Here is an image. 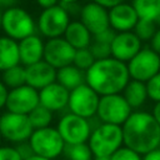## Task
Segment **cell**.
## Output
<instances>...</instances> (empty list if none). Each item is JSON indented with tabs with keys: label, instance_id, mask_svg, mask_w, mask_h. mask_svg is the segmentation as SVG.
<instances>
[{
	"label": "cell",
	"instance_id": "b9f144b4",
	"mask_svg": "<svg viewBox=\"0 0 160 160\" xmlns=\"http://www.w3.org/2000/svg\"><path fill=\"white\" fill-rule=\"evenodd\" d=\"M25 160H50V159H46V158H42V156H40V155H31L30 158H28V159H25Z\"/></svg>",
	"mask_w": 160,
	"mask_h": 160
},
{
	"label": "cell",
	"instance_id": "7402d4cb",
	"mask_svg": "<svg viewBox=\"0 0 160 160\" xmlns=\"http://www.w3.org/2000/svg\"><path fill=\"white\" fill-rule=\"evenodd\" d=\"M56 81L66 88L69 91L86 82L85 71L75 66L74 64L62 66L56 70Z\"/></svg>",
	"mask_w": 160,
	"mask_h": 160
},
{
	"label": "cell",
	"instance_id": "e0dca14e",
	"mask_svg": "<svg viewBox=\"0 0 160 160\" xmlns=\"http://www.w3.org/2000/svg\"><path fill=\"white\" fill-rule=\"evenodd\" d=\"M69 96H70V91L58 81H54L50 85L39 90L40 105L45 106L52 112L61 111L65 108H68Z\"/></svg>",
	"mask_w": 160,
	"mask_h": 160
},
{
	"label": "cell",
	"instance_id": "2e32d148",
	"mask_svg": "<svg viewBox=\"0 0 160 160\" xmlns=\"http://www.w3.org/2000/svg\"><path fill=\"white\" fill-rule=\"evenodd\" d=\"M138 21H139V16H138L132 4L122 1V2L112 6L111 9H109L110 28L115 32L132 31Z\"/></svg>",
	"mask_w": 160,
	"mask_h": 160
},
{
	"label": "cell",
	"instance_id": "4fadbf2b",
	"mask_svg": "<svg viewBox=\"0 0 160 160\" xmlns=\"http://www.w3.org/2000/svg\"><path fill=\"white\" fill-rule=\"evenodd\" d=\"M76 49L64 38L48 39L44 48V60L56 70L74 62Z\"/></svg>",
	"mask_w": 160,
	"mask_h": 160
},
{
	"label": "cell",
	"instance_id": "6da1fadb",
	"mask_svg": "<svg viewBox=\"0 0 160 160\" xmlns=\"http://www.w3.org/2000/svg\"><path fill=\"white\" fill-rule=\"evenodd\" d=\"M121 129L124 145L140 155L160 148V125L151 112L132 111Z\"/></svg>",
	"mask_w": 160,
	"mask_h": 160
},
{
	"label": "cell",
	"instance_id": "8d00e7d4",
	"mask_svg": "<svg viewBox=\"0 0 160 160\" xmlns=\"http://www.w3.org/2000/svg\"><path fill=\"white\" fill-rule=\"evenodd\" d=\"M91 1L99 4V5H101V6H104L105 9L109 10V9H111L112 6H115V5L120 4V2H122L124 0H91Z\"/></svg>",
	"mask_w": 160,
	"mask_h": 160
},
{
	"label": "cell",
	"instance_id": "ee69618b",
	"mask_svg": "<svg viewBox=\"0 0 160 160\" xmlns=\"http://www.w3.org/2000/svg\"><path fill=\"white\" fill-rule=\"evenodd\" d=\"M79 0H60V2H78Z\"/></svg>",
	"mask_w": 160,
	"mask_h": 160
},
{
	"label": "cell",
	"instance_id": "52a82bcc",
	"mask_svg": "<svg viewBox=\"0 0 160 160\" xmlns=\"http://www.w3.org/2000/svg\"><path fill=\"white\" fill-rule=\"evenodd\" d=\"M70 15L60 5L42 9L36 20L38 31L46 39L60 38L64 35L68 25L70 24Z\"/></svg>",
	"mask_w": 160,
	"mask_h": 160
},
{
	"label": "cell",
	"instance_id": "74e56055",
	"mask_svg": "<svg viewBox=\"0 0 160 160\" xmlns=\"http://www.w3.org/2000/svg\"><path fill=\"white\" fill-rule=\"evenodd\" d=\"M142 160H160V148H156L142 155Z\"/></svg>",
	"mask_w": 160,
	"mask_h": 160
},
{
	"label": "cell",
	"instance_id": "d4e9b609",
	"mask_svg": "<svg viewBox=\"0 0 160 160\" xmlns=\"http://www.w3.org/2000/svg\"><path fill=\"white\" fill-rule=\"evenodd\" d=\"M131 4L139 19L156 22L160 18V0H132Z\"/></svg>",
	"mask_w": 160,
	"mask_h": 160
},
{
	"label": "cell",
	"instance_id": "3957f363",
	"mask_svg": "<svg viewBox=\"0 0 160 160\" xmlns=\"http://www.w3.org/2000/svg\"><path fill=\"white\" fill-rule=\"evenodd\" d=\"M92 156H111L124 145L122 129L120 125L100 122L92 129L88 140Z\"/></svg>",
	"mask_w": 160,
	"mask_h": 160
},
{
	"label": "cell",
	"instance_id": "7a4b0ae2",
	"mask_svg": "<svg viewBox=\"0 0 160 160\" xmlns=\"http://www.w3.org/2000/svg\"><path fill=\"white\" fill-rule=\"evenodd\" d=\"M86 84L100 96L122 92L130 80L126 62L112 56L95 60L85 71Z\"/></svg>",
	"mask_w": 160,
	"mask_h": 160
},
{
	"label": "cell",
	"instance_id": "d590c367",
	"mask_svg": "<svg viewBox=\"0 0 160 160\" xmlns=\"http://www.w3.org/2000/svg\"><path fill=\"white\" fill-rule=\"evenodd\" d=\"M8 92H9V89H8L6 85L0 80V110H1L2 108H5V105H6Z\"/></svg>",
	"mask_w": 160,
	"mask_h": 160
},
{
	"label": "cell",
	"instance_id": "f35d334b",
	"mask_svg": "<svg viewBox=\"0 0 160 160\" xmlns=\"http://www.w3.org/2000/svg\"><path fill=\"white\" fill-rule=\"evenodd\" d=\"M35 1L41 9H48V8H51V6L60 4V0H35Z\"/></svg>",
	"mask_w": 160,
	"mask_h": 160
},
{
	"label": "cell",
	"instance_id": "603a6c76",
	"mask_svg": "<svg viewBox=\"0 0 160 160\" xmlns=\"http://www.w3.org/2000/svg\"><path fill=\"white\" fill-rule=\"evenodd\" d=\"M122 95L132 110H139L149 99L146 84L132 79L126 84L125 89L122 90Z\"/></svg>",
	"mask_w": 160,
	"mask_h": 160
},
{
	"label": "cell",
	"instance_id": "ffe728a7",
	"mask_svg": "<svg viewBox=\"0 0 160 160\" xmlns=\"http://www.w3.org/2000/svg\"><path fill=\"white\" fill-rule=\"evenodd\" d=\"M76 50L89 48L92 40L91 32L80 20H71L62 35Z\"/></svg>",
	"mask_w": 160,
	"mask_h": 160
},
{
	"label": "cell",
	"instance_id": "f546056e",
	"mask_svg": "<svg viewBox=\"0 0 160 160\" xmlns=\"http://www.w3.org/2000/svg\"><path fill=\"white\" fill-rule=\"evenodd\" d=\"M95 58L91 52V50L89 48H84V49H78L75 51V56H74V65L78 66L79 69L86 71L94 62H95Z\"/></svg>",
	"mask_w": 160,
	"mask_h": 160
},
{
	"label": "cell",
	"instance_id": "7bdbcfd3",
	"mask_svg": "<svg viewBox=\"0 0 160 160\" xmlns=\"http://www.w3.org/2000/svg\"><path fill=\"white\" fill-rule=\"evenodd\" d=\"M92 160H110V156H95Z\"/></svg>",
	"mask_w": 160,
	"mask_h": 160
},
{
	"label": "cell",
	"instance_id": "484cf974",
	"mask_svg": "<svg viewBox=\"0 0 160 160\" xmlns=\"http://www.w3.org/2000/svg\"><path fill=\"white\" fill-rule=\"evenodd\" d=\"M1 81L6 85L8 89H15L26 84V69L24 65L18 64L2 71Z\"/></svg>",
	"mask_w": 160,
	"mask_h": 160
},
{
	"label": "cell",
	"instance_id": "cb8c5ba5",
	"mask_svg": "<svg viewBox=\"0 0 160 160\" xmlns=\"http://www.w3.org/2000/svg\"><path fill=\"white\" fill-rule=\"evenodd\" d=\"M115 34L116 32L110 28L102 32L92 35V40H91L89 49L91 50V52L96 60L106 59V58L111 56V42H112Z\"/></svg>",
	"mask_w": 160,
	"mask_h": 160
},
{
	"label": "cell",
	"instance_id": "8fae6325",
	"mask_svg": "<svg viewBox=\"0 0 160 160\" xmlns=\"http://www.w3.org/2000/svg\"><path fill=\"white\" fill-rule=\"evenodd\" d=\"M99 100L100 95L85 82L70 91L68 109L81 118L91 119L96 116Z\"/></svg>",
	"mask_w": 160,
	"mask_h": 160
},
{
	"label": "cell",
	"instance_id": "60d3db41",
	"mask_svg": "<svg viewBox=\"0 0 160 160\" xmlns=\"http://www.w3.org/2000/svg\"><path fill=\"white\" fill-rule=\"evenodd\" d=\"M151 114H152V116L155 118V120L158 121V124L160 125V101L155 102V105H154V108H152Z\"/></svg>",
	"mask_w": 160,
	"mask_h": 160
},
{
	"label": "cell",
	"instance_id": "277c9868",
	"mask_svg": "<svg viewBox=\"0 0 160 160\" xmlns=\"http://www.w3.org/2000/svg\"><path fill=\"white\" fill-rule=\"evenodd\" d=\"M1 30L6 36L20 41L36 32V21L32 15L20 6H11L2 11Z\"/></svg>",
	"mask_w": 160,
	"mask_h": 160
},
{
	"label": "cell",
	"instance_id": "f1b7e54d",
	"mask_svg": "<svg viewBox=\"0 0 160 160\" xmlns=\"http://www.w3.org/2000/svg\"><path fill=\"white\" fill-rule=\"evenodd\" d=\"M156 30H158V25L155 21L139 19V21L136 22L132 31L136 34V36L141 41H150Z\"/></svg>",
	"mask_w": 160,
	"mask_h": 160
},
{
	"label": "cell",
	"instance_id": "ab89813d",
	"mask_svg": "<svg viewBox=\"0 0 160 160\" xmlns=\"http://www.w3.org/2000/svg\"><path fill=\"white\" fill-rule=\"evenodd\" d=\"M18 2V0H0V10H5V9H9L11 6H15Z\"/></svg>",
	"mask_w": 160,
	"mask_h": 160
},
{
	"label": "cell",
	"instance_id": "ac0fdd59",
	"mask_svg": "<svg viewBox=\"0 0 160 160\" xmlns=\"http://www.w3.org/2000/svg\"><path fill=\"white\" fill-rule=\"evenodd\" d=\"M26 69V84L36 90H41L42 88L50 85L56 81V69L46 62L44 59L25 66Z\"/></svg>",
	"mask_w": 160,
	"mask_h": 160
},
{
	"label": "cell",
	"instance_id": "30bf717a",
	"mask_svg": "<svg viewBox=\"0 0 160 160\" xmlns=\"http://www.w3.org/2000/svg\"><path fill=\"white\" fill-rule=\"evenodd\" d=\"M56 129L64 139L65 144L88 142L90 134L92 131L89 119L81 118L70 111L60 118Z\"/></svg>",
	"mask_w": 160,
	"mask_h": 160
},
{
	"label": "cell",
	"instance_id": "9a60e30c",
	"mask_svg": "<svg viewBox=\"0 0 160 160\" xmlns=\"http://www.w3.org/2000/svg\"><path fill=\"white\" fill-rule=\"evenodd\" d=\"M142 48V41L134 31L116 32L111 42V56L122 61H130Z\"/></svg>",
	"mask_w": 160,
	"mask_h": 160
},
{
	"label": "cell",
	"instance_id": "ba28073f",
	"mask_svg": "<svg viewBox=\"0 0 160 160\" xmlns=\"http://www.w3.org/2000/svg\"><path fill=\"white\" fill-rule=\"evenodd\" d=\"M34 131L28 115L5 111L0 115V135L6 141L19 144L28 141Z\"/></svg>",
	"mask_w": 160,
	"mask_h": 160
},
{
	"label": "cell",
	"instance_id": "f6af8a7d",
	"mask_svg": "<svg viewBox=\"0 0 160 160\" xmlns=\"http://www.w3.org/2000/svg\"><path fill=\"white\" fill-rule=\"evenodd\" d=\"M1 20H2V10H0V29H1Z\"/></svg>",
	"mask_w": 160,
	"mask_h": 160
},
{
	"label": "cell",
	"instance_id": "4316f807",
	"mask_svg": "<svg viewBox=\"0 0 160 160\" xmlns=\"http://www.w3.org/2000/svg\"><path fill=\"white\" fill-rule=\"evenodd\" d=\"M62 155L66 160H92V152L88 142L65 144Z\"/></svg>",
	"mask_w": 160,
	"mask_h": 160
},
{
	"label": "cell",
	"instance_id": "83f0119b",
	"mask_svg": "<svg viewBox=\"0 0 160 160\" xmlns=\"http://www.w3.org/2000/svg\"><path fill=\"white\" fill-rule=\"evenodd\" d=\"M28 116H29L30 122L35 130V129L50 126V124L52 122V119H54V112L39 104Z\"/></svg>",
	"mask_w": 160,
	"mask_h": 160
},
{
	"label": "cell",
	"instance_id": "5b68a950",
	"mask_svg": "<svg viewBox=\"0 0 160 160\" xmlns=\"http://www.w3.org/2000/svg\"><path fill=\"white\" fill-rule=\"evenodd\" d=\"M35 155L54 160L60 156L65 148V141L56 128L46 126L35 129L29 139Z\"/></svg>",
	"mask_w": 160,
	"mask_h": 160
},
{
	"label": "cell",
	"instance_id": "7c38bea8",
	"mask_svg": "<svg viewBox=\"0 0 160 160\" xmlns=\"http://www.w3.org/2000/svg\"><path fill=\"white\" fill-rule=\"evenodd\" d=\"M39 104V90L25 84L15 89H9L5 108L11 112L29 115Z\"/></svg>",
	"mask_w": 160,
	"mask_h": 160
},
{
	"label": "cell",
	"instance_id": "d6986e66",
	"mask_svg": "<svg viewBox=\"0 0 160 160\" xmlns=\"http://www.w3.org/2000/svg\"><path fill=\"white\" fill-rule=\"evenodd\" d=\"M44 48L45 42L41 36L32 34L19 41V55L20 64L29 66L44 59Z\"/></svg>",
	"mask_w": 160,
	"mask_h": 160
},
{
	"label": "cell",
	"instance_id": "1f68e13d",
	"mask_svg": "<svg viewBox=\"0 0 160 160\" xmlns=\"http://www.w3.org/2000/svg\"><path fill=\"white\" fill-rule=\"evenodd\" d=\"M110 160H142V155L122 145L110 156Z\"/></svg>",
	"mask_w": 160,
	"mask_h": 160
},
{
	"label": "cell",
	"instance_id": "836d02e7",
	"mask_svg": "<svg viewBox=\"0 0 160 160\" xmlns=\"http://www.w3.org/2000/svg\"><path fill=\"white\" fill-rule=\"evenodd\" d=\"M15 148H16V150L19 151L20 156L22 158V160H25V159L30 158L31 155H34V151H32V148H31L29 140H28V141H22V142L16 144Z\"/></svg>",
	"mask_w": 160,
	"mask_h": 160
},
{
	"label": "cell",
	"instance_id": "5bb4252c",
	"mask_svg": "<svg viewBox=\"0 0 160 160\" xmlns=\"http://www.w3.org/2000/svg\"><path fill=\"white\" fill-rule=\"evenodd\" d=\"M79 20L86 26L91 35H96L110 29L109 10L94 1H89L81 6Z\"/></svg>",
	"mask_w": 160,
	"mask_h": 160
},
{
	"label": "cell",
	"instance_id": "4dcf8cb0",
	"mask_svg": "<svg viewBox=\"0 0 160 160\" xmlns=\"http://www.w3.org/2000/svg\"><path fill=\"white\" fill-rule=\"evenodd\" d=\"M145 84L149 99L154 102L160 101V71L156 75H154L150 80H148Z\"/></svg>",
	"mask_w": 160,
	"mask_h": 160
},
{
	"label": "cell",
	"instance_id": "d6a6232c",
	"mask_svg": "<svg viewBox=\"0 0 160 160\" xmlns=\"http://www.w3.org/2000/svg\"><path fill=\"white\" fill-rule=\"evenodd\" d=\"M0 160H22L15 146H0Z\"/></svg>",
	"mask_w": 160,
	"mask_h": 160
},
{
	"label": "cell",
	"instance_id": "44dd1931",
	"mask_svg": "<svg viewBox=\"0 0 160 160\" xmlns=\"http://www.w3.org/2000/svg\"><path fill=\"white\" fill-rule=\"evenodd\" d=\"M20 64L19 55V41L9 38L0 36V71Z\"/></svg>",
	"mask_w": 160,
	"mask_h": 160
},
{
	"label": "cell",
	"instance_id": "8992f818",
	"mask_svg": "<svg viewBox=\"0 0 160 160\" xmlns=\"http://www.w3.org/2000/svg\"><path fill=\"white\" fill-rule=\"evenodd\" d=\"M132 112L131 106L125 100L121 92L100 96L96 118L100 122L122 125Z\"/></svg>",
	"mask_w": 160,
	"mask_h": 160
},
{
	"label": "cell",
	"instance_id": "e575fe53",
	"mask_svg": "<svg viewBox=\"0 0 160 160\" xmlns=\"http://www.w3.org/2000/svg\"><path fill=\"white\" fill-rule=\"evenodd\" d=\"M149 42H150V48L154 51H156L158 54H160V28H158V30L155 31L152 39Z\"/></svg>",
	"mask_w": 160,
	"mask_h": 160
},
{
	"label": "cell",
	"instance_id": "9c48e42d",
	"mask_svg": "<svg viewBox=\"0 0 160 160\" xmlns=\"http://www.w3.org/2000/svg\"><path fill=\"white\" fill-rule=\"evenodd\" d=\"M126 65L130 79L146 82L160 71V54L154 51L150 46L141 48Z\"/></svg>",
	"mask_w": 160,
	"mask_h": 160
}]
</instances>
